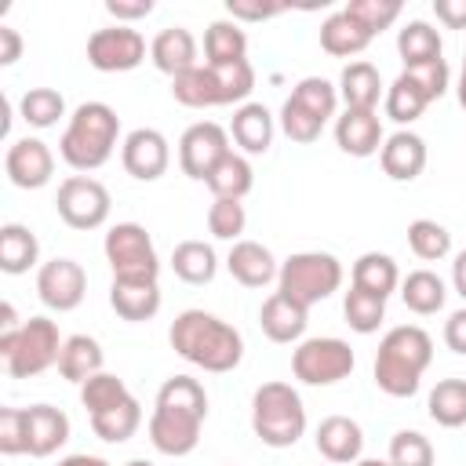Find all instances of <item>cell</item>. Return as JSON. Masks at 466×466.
<instances>
[{"mask_svg":"<svg viewBox=\"0 0 466 466\" xmlns=\"http://www.w3.org/2000/svg\"><path fill=\"white\" fill-rule=\"evenodd\" d=\"M109 208H113V197L109 189L91 178V175H69L58 182V193H55V211L58 218L69 226V229H98L106 226L109 218Z\"/></svg>","mask_w":466,"mask_h":466,"instance_id":"obj_11","label":"cell"},{"mask_svg":"<svg viewBox=\"0 0 466 466\" xmlns=\"http://www.w3.org/2000/svg\"><path fill=\"white\" fill-rule=\"evenodd\" d=\"M226 153H229V127L215 120H197L178 138V167L193 182H204Z\"/></svg>","mask_w":466,"mask_h":466,"instance_id":"obj_13","label":"cell"},{"mask_svg":"<svg viewBox=\"0 0 466 466\" xmlns=\"http://www.w3.org/2000/svg\"><path fill=\"white\" fill-rule=\"evenodd\" d=\"M18 113L29 127H55L62 116H66V98L62 91L55 87H29L22 98H18Z\"/></svg>","mask_w":466,"mask_h":466,"instance_id":"obj_40","label":"cell"},{"mask_svg":"<svg viewBox=\"0 0 466 466\" xmlns=\"http://www.w3.org/2000/svg\"><path fill=\"white\" fill-rule=\"evenodd\" d=\"M62 335H58V324L51 317H29L22 324V331L0 346V357H4V368L11 379H33L40 371H47L51 364H58V353H62Z\"/></svg>","mask_w":466,"mask_h":466,"instance_id":"obj_8","label":"cell"},{"mask_svg":"<svg viewBox=\"0 0 466 466\" xmlns=\"http://www.w3.org/2000/svg\"><path fill=\"white\" fill-rule=\"evenodd\" d=\"M226 269L237 284L244 288H266L269 280H277L280 273V262L273 258V251L258 240H237L226 255Z\"/></svg>","mask_w":466,"mask_h":466,"instance_id":"obj_21","label":"cell"},{"mask_svg":"<svg viewBox=\"0 0 466 466\" xmlns=\"http://www.w3.org/2000/svg\"><path fill=\"white\" fill-rule=\"evenodd\" d=\"M382 95V76L371 62L357 58L339 73V98L346 102V109H379Z\"/></svg>","mask_w":466,"mask_h":466,"instance_id":"obj_27","label":"cell"},{"mask_svg":"<svg viewBox=\"0 0 466 466\" xmlns=\"http://www.w3.org/2000/svg\"><path fill=\"white\" fill-rule=\"evenodd\" d=\"M36 295L47 309L69 313L87 295V273L76 258H51L36 269Z\"/></svg>","mask_w":466,"mask_h":466,"instance_id":"obj_14","label":"cell"},{"mask_svg":"<svg viewBox=\"0 0 466 466\" xmlns=\"http://www.w3.org/2000/svg\"><path fill=\"white\" fill-rule=\"evenodd\" d=\"M273 113L262 102H244L229 116V138L240 146L244 157H262L273 146Z\"/></svg>","mask_w":466,"mask_h":466,"instance_id":"obj_20","label":"cell"},{"mask_svg":"<svg viewBox=\"0 0 466 466\" xmlns=\"http://www.w3.org/2000/svg\"><path fill=\"white\" fill-rule=\"evenodd\" d=\"M444 346L459 357H466V306L455 309L448 320H444Z\"/></svg>","mask_w":466,"mask_h":466,"instance_id":"obj_52","label":"cell"},{"mask_svg":"<svg viewBox=\"0 0 466 466\" xmlns=\"http://www.w3.org/2000/svg\"><path fill=\"white\" fill-rule=\"evenodd\" d=\"M146 36L135 25H106L87 36V66L98 73H131L146 62Z\"/></svg>","mask_w":466,"mask_h":466,"instance_id":"obj_12","label":"cell"},{"mask_svg":"<svg viewBox=\"0 0 466 466\" xmlns=\"http://www.w3.org/2000/svg\"><path fill=\"white\" fill-rule=\"evenodd\" d=\"M448 288L433 269H411L408 277H400V302L419 313V317H433L444 309Z\"/></svg>","mask_w":466,"mask_h":466,"instance_id":"obj_35","label":"cell"},{"mask_svg":"<svg viewBox=\"0 0 466 466\" xmlns=\"http://www.w3.org/2000/svg\"><path fill=\"white\" fill-rule=\"evenodd\" d=\"M149 58L160 73H167L175 80V76L189 73L193 66H200L197 62V36L186 25H167L149 40Z\"/></svg>","mask_w":466,"mask_h":466,"instance_id":"obj_22","label":"cell"},{"mask_svg":"<svg viewBox=\"0 0 466 466\" xmlns=\"http://www.w3.org/2000/svg\"><path fill=\"white\" fill-rule=\"evenodd\" d=\"M353 466H390V462L386 459H357Z\"/></svg>","mask_w":466,"mask_h":466,"instance_id":"obj_58","label":"cell"},{"mask_svg":"<svg viewBox=\"0 0 466 466\" xmlns=\"http://www.w3.org/2000/svg\"><path fill=\"white\" fill-rule=\"evenodd\" d=\"M106 11L116 18V25H131L146 15H153V0H106Z\"/></svg>","mask_w":466,"mask_h":466,"instance_id":"obj_51","label":"cell"},{"mask_svg":"<svg viewBox=\"0 0 466 466\" xmlns=\"http://www.w3.org/2000/svg\"><path fill=\"white\" fill-rule=\"evenodd\" d=\"M258 324H262V335L269 342H299L306 335V324H309V309L299 306L295 299L273 291L262 309H258Z\"/></svg>","mask_w":466,"mask_h":466,"instance_id":"obj_24","label":"cell"},{"mask_svg":"<svg viewBox=\"0 0 466 466\" xmlns=\"http://www.w3.org/2000/svg\"><path fill=\"white\" fill-rule=\"evenodd\" d=\"M127 397H131V390L124 386V379H116L109 371H98L95 379H87L80 386V404L87 408V419L91 415H102V411H109L116 404H124Z\"/></svg>","mask_w":466,"mask_h":466,"instance_id":"obj_43","label":"cell"},{"mask_svg":"<svg viewBox=\"0 0 466 466\" xmlns=\"http://www.w3.org/2000/svg\"><path fill=\"white\" fill-rule=\"evenodd\" d=\"M426 106H430V98H426V91L400 69V76L386 87V95H382V109H386V116L393 120V124H411V120H419L422 113H426Z\"/></svg>","mask_w":466,"mask_h":466,"instance_id":"obj_37","label":"cell"},{"mask_svg":"<svg viewBox=\"0 0 466 466\" xmlns=\"http://www.w3.org/2000/svg\"><path fill=\"white\" fill-rule=\"evenodd\" d=\"M208 419V393L193 375H171L157 390L153 415H149V444L167 455L182 459L200 444V430Z\"/></svg>","mask_w":466,"mask_h":466,"instance_id":"obj_1","label":"cell"},{"mask_svg":"<svg viewBox=\"0 0 466 466\" xmlns=\"http://www.w3.org/2000/svg\"><path fill=\"white\" fill-rule=\"evenodd\" d=\"M4 171L18 189H44L55 175V153L44 138H33V135L15 138L4 153Z\"/></svg>","mask_w":466,"mask_h":466,"instance_id":"obj_16","label":"cell"},{"mask_svg":"<svg viewBox=\"0 0 466 466\" xmlns=\"http://www.w3.org/2000/svg\"><path fill=\"white\" fill-rule=\"evenodd\" d=\"M58 466H109L102 455H66Z\"/></svg>","mask_w":466,"mask_h":466,"instance_id":"obj_56","label":"cell"},{"mask_svg":"<svg viewBox=\"0 0 466 466\" xmlns=\"http://www.w3.org/2000/svg\"><path fill=\"white\" fill-rule=\"evenodd\" d=\"M160 284L157 280H113L109 284V306L116 309V317L142 324L153 320L160 313Z\"/></svg>","mask_w":466,"mask_h":466,"instance_id":"obj_25","label":"cell"},{"mask_svg":"<svg viewBox=\"0 0 466 466\" xmlns=\"http://www.w3.org/2000/svg\"><path fill=\"white\" fill-rule=\"evenodd\" d=\"M102 251H106V262L113 269V280H157L160 277V258H157L153 237L138 222L109 226Z\"/></svg>","mask_w":466,"mask_h":466,"instance_id":"obj_9","label":"cell"},{"mask_svg":"<svg viewBox=\"0 0 466 466\" xmlns=\"http://www.w3.org/2000/svg\"><path fill=\"white\" fill-rule=\"evenodd\" d=\"M22 58V36L15 25H0V66H15Z\"/></svg>","mask_w":466,"mask_h":466,"instance_id":"obj_54","label":"cell"},{"mask_svg":"<svg viewBox=\"0 0 466 466\" xmlns=\"http://www.w3.org/2000/svg\"><path fill=\"white\" fill-rule=\"evenodd\" d=\"M408 248L422 262H441V258L451 255V233L433 218H415L408 226Z\"/></svg>","mask_w":466,"mask_h":466,"instance_id":"obj_42","label":"cell"},{"mask_svg":"<svg viewBox=\"0 0 466 466\" xmlns=\"http://www.w3.org/2000/svg\"><path fill=\"white\" fill-rule=\"evenodd\" d=\"M255 87L251 62L240 66H193L189 73L171 80V98L186 109H215V106H244V98Z\"/></svg>","mask_w":466,"mask_h":466,"instance_id":"obj_5","label":"cell"},{"mask_svg":"<svg viewBox=\"0 0 466 466\" xmlns=\"http://www.w3.org/2000/svg\"><path fill=\"white\" fill-rule=\"evenodd\" d=\"M404 73L426 91L430 102H437V98L448 91V84H451V73H448V62H444V58L426 62V66H411V69H404Z\"/></svg>","mask_w":466,"mask_h":466,"instance_id":"obj_49","label":"cell"},{"mask_svg":"<svg viewBox=\"0 0 466 466\" xmlns=\"http://www.w3.org/2000/svg\"><path fill=\"white\" fill-rule=\"evenodd\" d=\"M444 51V40H441V29H433L426 18H411L408 25L397 29V55L404 62V69L411 66H426V62H437Z\"/></svg>","mask_w":466,"mask_h":466,"instance_id":"obj_32","label":"cell"},{"mask_svg":"<svg viewBox=\"0 0 466 466\" xmlns=\"http://www.w3.org/2000/svg\"><path fill=\"white\" fill-rule=\"evenodd\" d=\"M379 164H382V175L386 178H393V182H415L422 175V167H426V142H422V135H415L408 127L393 131L382 142V149H379Z\"/></svg>","mask_w":466,"mask_h":466,"instance_id":"obj_19","label":"cell"},{"mask_svg":"<svg viewBox=\"0 0 466 466\" xmlns=\"http://www.w3.org/2000/svg\"><path fill=\"white\" fill-rule=\"evenodd\" d=\"M317 451L331 462V466H353L364 451V430L357 419L350 415H328L317 426Z\"/></svg>","mask_w":466,"mask_h":466,"instance_id":"obj_18","label":"cell"},{"mask_svg":"<svg viewBox=\"0 0 466 466\" xmlns=\"http://www.w3.org/2000/svg\"><path fill=\"white\" fill-rule=\"evenodd\" d=\"M120 142V116L109 102H80L58 138V157L73 171H98Z\"/></svg>","mask_w":466,"mask_h":466,"instance_id":"obj_4","label":"cell"},{"mask_svg":"<svg viewBox=\"0 0 466 466\" xmlns=\"http://www.w3.org/2000/svg\"><path fill=\"white\" fill-rule=\"evenodd\" d=\"M167 342L182 360H189L193 368L211 371V375H226L244 360L240 331L208 309H182L171 320Z\"/></svg>","mask_w":466,"mask_h":466,"instance_id":"obj_2","label":"cell"},{"mask_svg":"<svg viewBox=\"0 0 466 466\" xmlns=\"http://www.w3.org/2000/svg\"><path fill=\"white\" fill-rule=\"evenodd\" d=\"M426 411L444 430L466 426V379H441L426 397Z\"/></svg>","mask_w":466,"mask_h":466,"instance_id":"obj_36","label":"cell"},{"mask_svg":"<svg viewBox=\"0 0 466 466\" xmlns=\"http://www.w3.org/2000/svg\"><path fill=\"white\" fill-rule=\"evenodd\" d=\"M433 360V339L419 324H397L382 335L375 353V386L386 397H411L422 382V371Z\"/></svg>","mask_w":466,"mask_h":466,"instance_id":"obj_3","label":"cell"},{"mask_svg":"<svg viewBox=\"0 0 466 466\" xmlns=\"http://www.w3.org/2000/svg\"><path fill=\"white\" fill-rule=\"evenodd\" d=\"M371 40H375V36H371L353 15H346V7L335 11V15H328V18L320 22V47H324L328 55H335V58H353V55H360Z\"/></svg>","mask_w":466,"mask_h":466,"instance_id":"obj_30","label":"cell"},{"mask_svg":"<svg viewBox=\"0 0 466 466\" xmlns=\"http://www.w3.org/2000/svg\"><path fill=\"white\" fill-rule=\"evenodd\" d=\"M102 364H106V353H102L98 339H91V335H69V339L62 342L58 375H62L66 382L84 386L87 379H95V375L102 371Z\"/></svg>","mask_w":466,"mask_h":466,"instance_id":"obj_29","label":"cell"},{"mask_svg":"<svg viewBox=\"0 0 466 466\" xmlns=\"http://www.w3.org/2000/svg\"><path fill=\"white\" fill-rule=\"evenodd\" d=\"M342 317H346V324H350L357 335H371V331H379V324L386 320V299L368 295V291H360V288H350L346 299H342Z\"/></svg>","mask_w":466,"mask_h":466,"instance_id":"obj_41","label":"cell"},{"mask_svg":"<svg viewBox=\"0 0 466 466\" xmlns=\"http://www.w3.org/2000/svg\"><path fill=\"white\" fill-rule=\"evenodd\" d=\"M204 186L215 193V197H222V200H244L248 193H251V186H255V171H251V160L244 157V153H226L218 164H215V171L204 178Z\"/></svg>","mask_w":466,"mask_h":466,"instance_id":"obj_34","label":"cell"},{"mask_svg":"<svg viewBox=\"0 0 466 466\" xmlns=\"http://www.w3.org/2000/svg\"><path fill=\"white\" fill-rule=\"evenodd\" d=\"M295 106H302L309 116H317L320 124H328L331 116H335V109H339V87L331 84V80H324V76H302L295 87H291V95H288Z\"/></svg>","mask_w":466,"mask_h":466,"instance_id":"obj_39","label":"cell"},{"mask_svg":"<svg viewBox=\"0 0 466 466\" xmlns=\"http://www.w3.org/2000/svg\"><path fill=\"white\" fill-rule=\"evenodd\" d=\"M462 69H466V55H462Z\"/></svg>","mask_w":466,"mask_h":466,"instance_id":"obj_60","label":"cell"},{"mask_svg":"<svg viewBox=\"0 0 466 466\" xmlns=\"http://www.w3.org/2000/svg\"><path fill=\"white\" fill-rule=\"evenodd\" d=\"M0 451L4 455H29L25 433V408H0Z\"/></svg>","mask_w":466,"mask_h":466,"instance_id":"obj_48","label":"cell"},{"mask_svg":"<svg viewBox=\"0 0 466 466\" xmlns=\"http://www.w3.org/2000/svg\"><path fill=\"white\" fill-rule=\"evenodd\" d=\"M451 288H455V295L466 302V248L455 255V262H451Z\"/></svg>","mask_w":466,"mask_h":466,"instance_id":"obj_55","label":"cell"},{"mask_svg":"<svg viewBox=\"0 0 466 466\" xmlns=\"http://www.w3.org/2000/svg\"><path fill=\"white\" fill-rule=\"evenodd\" d=\"M171 269H175V277H178L182 284L200 288V284H211V280H215V273H218V255H215V248L204 244V240H182V244H175V251H171Z\"/></svg>","mask_w":466,"mask_h":466,"instance_id":"obj_33","label":"cell"},{"mask_svg":"<svg viewBox=\"0 0 466 466\" xmlns=\"http://www.w3.org/2000/svg\"><path fill=\"white\" fill-rule=\"evenodd\" d=\"M36 262H40L36 233L22 222H4L0 226V269L18 277V273H29Z\"/></svg>","mask_w":466,"mask_h":466,"instance_id":"obj_31","label":"cell"},{"mask_svg":"<svg viewBox=\"0 0 466 466\" xmlns=\"http://www.w3.org/2000/svg\"><path fill=\"white\" fill-rule=\"evenodd\" d=\"M124 466H153V462H146V459H131V462H124Z\"/></svg>","mask_w":466,"mask_h":466,"instance_id":"obj_59","label":"cell"},{"mask_svg":"<svg viewBox=\"0 0 466 466\" xmlns=\"http://www.w3.org/2000/svg\"><path fill=\"white\" fill-rule=\"evenodd\" d=\"M350 288H360L368 295L390 299L400 288V269L386 251H364L350 269Z\"/></svg>","mask_w":466,"mask_h":466,"instance_id":"obj_28","label":"cell"},{"mask_svg":"<svg viewBox=\"0 0 466 466\" xmlns=\"http://www.w3.org/2000/svg\"><path fill=\"white\" fill-rule=\"evenodd\" d=\"M335 142L346 157H375L386 142L382 135V120L375 109H342V116H335Z\"/></svg>","mask_w":466,"mask_h":466,"instance_id":"obj_17","label":"cell"},{"mask_svg":"<svg viewBox=\"0 0 466 466\" xmlns=\"http://www.w3.org/2000/svg\"><path fill=\"white\" fill-rule=\"evenodd\" d=\"M433 15L448 29H466V0H433Z\"/></svg>","mask_w":466,"mask_h":466,"instance_id":"obj_53","label":"cell"},{"mask_svg":"<svg viewBox=\"0 0 466 466\" xmlns=\"http://www.w3.org/2000/svg\"><path fill=\"white\" fill-rule=\"evenodd\" d=\"M251 430L266 448H291L306 433V404L291 382H262L251 397Z\"/></svg>","mask_w":466,"mask_h":466,"instance_id":"obj_6","label":"cell"},{"mask_svg":"<svg viewBox=\"0 0 466 466\" xmlns=\"http://www.w3.org/2000/svg\"><path fill=\"white\" fill-rule=\"evenodd\" d=\"M342 288V262L331 251H295L280 262L277 291L299 306H317Z\"/></svg>","mask_w":466,"mask_h":466,"instance_id":"obj_7","label":"cell"},{"mask_svg":"<svg viewBox=\"0 0 466 466\" xmlns=\"http://www.w3.org/2000/svg\"><path fill=\"white\" fill-rule=\"evenodd\" d=\"M280 131H284L291 142L309 146V142H317V138H320L324 124H320L317 116H309L302 106H295L291 98H284V106H280Z\"/></svg>","mask_w":466,"mask_h":466,"instance_id":"obj_47","label":"cell"},{"mask_svg":"<svg viewBox=\"0 0 466 466\" xmlns=\"http://www.w3.org/2000/svg\"><path fill=\"white\" fill-rule=\"evenodd\" d=\"M357 357L350 350L346 339L335 335H317V339H302L291 353V375L306 386H335L353 371Z\"/></svg>","mask_w":466,"mask_h":466,"instance_id":"obj_10","label":"cell"},{"mask_svg":"<svg viewBox=\"0 0 466 466\" xmlns=\"http://www.w3.org/2000/svg\"><path fill=\"white\" fill-rule=\"evenodd\" d=\"M120 164L138 182H157L171 164V142L157 127H135L120 142Z\"/></svg>","mask_w":466,"mask_h":466,"instance_id":"obj_15","label":"cell"},{"mask_svg":"<svg viewBox=\"0 0 466 466\" xmlns=\"http://www.w3.org/2000/svg\"><path fill=\"white\" fill-rule=\"evenodd\" d=\"M244 226H248V211H244L240 200H222V197L211 200V208H208V233L215 240L237 244L240 233H244Z\"/></svg>","mask_w":466,"mask_h":466,"instance_id":"obj_44","label":"cell"},{"mask_svg":"<svg viewBox=\"0 0 466 466\" xmlns=\"http://www.w3.org/2000/svg\"><path fill=\"white\" fill-rule=\"evenodd\" d=\"M284 11H288L284 4H244V0H229L226 4V15L233 22H266V18H277Z\"/></svg>","mask_w":466,"mask_h":466,"instance_id":"obj_50","label":"cell"},{"mask_svg":"<svg viewBox=\"0 0 466 466\" xmlns=\"http://www.w3.org/2000/svg\"><path fill=\"white\" fill-rule=\"evenodd\" d=\"M25 433H29V455L47 459L69 441V415L55 404H29L25 408Z\"/></svg>","mask_w":466,"mask_h":466,"instance_id":"obj_23","label":"cell"},{"mask_svg":"<svg viewBox=\"0 0 466 466\" xmlns=\"http://www.w3.org/2000/svg\"><path fill=\"white\" fill-rule=\"evenodd\" d=\"M390 466H433V444L419 430H397L390 437Z\"/></svg>","mask_w":466,"mask_h":466,"instance_id":"obj_45","label":"cell"},{"mask_svg":"<svg viewBox=\"0 0 466 466\" xmlns=\"http://www.w3.org/2000/svg\"><path fill=\"white\" fill-rule=\"evenodd\" d=\"M455 98H459V106L466 109V69L459 73V84H455Z\"/></svg>","mask_w":466,"mask_h":466,"instance_id":"obj_57","label":"cell"},{"mask_svg":"<svg viewBox=\"0 0 466 466\" xmlns=\"http://www.w3.org/2000/svg\"><path fill=\"white\" fill-rule=\"evenodd\" d=\"M204 58H208V66H218V69L248 62V33L240 29V22L215 18L204 29Z\"/></svg>","mask_w":466,"mask_h":466,"instance_id":"obj_26","label":"cell"},{"mask_svg":"<svg viewBox=\"0 0 466 466\" xmlns=\"http://www.w3.org/2000/svg\"><path fill=\"white\" fill-rule=\"evenodd\" d=\"M142 426V404L135 397H127L124 404L102 411V415H91V430L95 437H102L106 444H124L135 437V430Z\"/></svg>","mask_w":466,"mask_h":466,"instance_id":"obj_38","label":"cell"},{"mask_svg":"<svg viewBox=\"0 0 466 466\" xmlns=\"http://www.w3.org/2000/svg\"><path fill=\"white\" fill-rule=\"evenodd\" d=\"M346 15H353L371 36H379L382 29H390L400 18V0H350Z\"/></svg>","mask_w":466,"mask_h":466,"instance_id":"obj_46","label":"cell"}]
</instances>
